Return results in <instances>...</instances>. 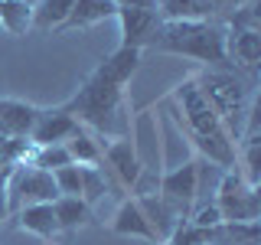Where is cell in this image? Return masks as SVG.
I'll return each instance as SVG.
<instances>
[{"label": "cell", "instance_id": "cell-1", "mask_svg": "<svg viewBox=\"0 0 261 245\" xmlns=\"http://www.w3.org/2000/svg\"><path fill=\"white\" fill-rule=\"evenodd\" d=\"M137 65H141V49L118 46L98 69L82 82V88L69 102L62 105L79 118L82 128L98 131L108 137H124L127 134V108H124V85L134 79Z\"/></svg>", "mask_w": 261, "mask_h": 245}, {"label": "cell", "instance_id": "cell-2", "mask_svg": "<svg viewBox=\"0 0 261 245\" xmlns=\"http://www.w3.org/2000/svg\"><path fill=\"white\" fill-rule=\"evenodd\" d=\"M173 102L179 108V118L186 125V134L196 144V151L202 154V160L212 163V167L232 170L235 167V141L225 131L222 118L216 114V108L206 102V95L199 92L196 79H183L173 88Z\"/></svg>", "mask_w": 261, "mask_h": 245}, {"label": "cell", "instance_id": "cell-3", "mask_svg": "<svg viewBox=\"0 0 261 245\" xmlns=\"http://www.w3.org/2000/svg\"><path fill=\"white\" fill-rule=\"evenodd\" d=\"M225 36H228V30L222 20H183V23L163 20L150 49L196 59V62H202V69H225L228 65Z\"/></svg>", "mask_w": 261, "mask_h": 245}, {"label": "cell", "instance_id": "cell-4", "mask_svg": "<svg viewBox=\"0 0 261 245\" xmlns=\"http://www.w3.org/2000/svg\"><path fill=\"white\" fill-rule=\"evenodd\" d=\"M199 92L206 95V102L216 108V114L222 118L225 131L232 134V141H239L245 118H248L251 105L258 102L255 92V72H242V69H202L199 76H193Z\"/></svg>", "mask_w": 261, "mask_h": 245}, {"label": "cell", "instance_id": "cell-5", "mask_svg": "<svg viewBox=\"0 0 261 245\" xmlns=\"http://www.w3.org/2000/svg\"><path fill=\"white\" fill-rule=\"evenodd\" d=\"M212 203H216L222 223H258V216H261L258 186H251L248 180L239 174V167L225 170V177H222V183H219Z\"/></svg>", "mask_w": 261, "mask_h": 245}, {"label": "cell", "instance_id": "cell-6", "mask_svg": "<svg viewBox=\"0 0 261 245\" xmlns=\"http://www.w3.org/2000/svg\"><path fill=\"white\" fill-rule=\"evenodd\" d=\"M7 196H10V212L23 209V206H36V203H56L59 190L49 170H39L33 163H20L10 170L7 180Z\"/></svg>", "mask_w": 261, "mask_h": 245}, {"label": "cell", "instance_id": "cell-7", "mask_svg": "<svg viewBox=\"0 0 261 245\" xmlns=\"http://www.w3.org/2000/svg\"><path fill=\"white\" fill-rule=\"evenodd\" d=\"M157 193L179 212V219L186 223V219H190V206L196 203V193H199V160L183 163V167L170 170L167 177H160Z\"/></svg>", "mask_w": 261, "mask_h": 245}, {"label": "cell", "instance_id": "cell-8", "mask_svg": "<svg viewBox=\"0 0 261 245\" xmlns=\"http://www.w3.org/2000/svg\"><path fill=\"white\" fill-rule=\"evenodd\" d=\"M118 27H121V46L127 49H150L153 36L163 27V16L157 10H141V7H118Z\"/></svg>", "mask_w": 261, "mask_h": 245}, {"label": "cell", "instance_id": "cell-9", "mask_svg": "<svg viewBox=\"0 0 261 245\" xmlns=\"http://www.w3.org/2000/svg\"><path fill=\"white\" fill-rule=\"evenodd\" d=\"M82 125L72 111H65L62 105L59 108H39V118H36V128H33L30 141L33 147H46V144H65L72 134H79Z\"/></svg>", "mask_w": 261, "mask_h": 245}, {"label": "cell", "instance_id": "cell-10", "mask_svg": "<svg viewBox=\"0 0 261 245\" xmlns=\"http://www.w3.org/2000/svg\"><path fill=\"white\" fill-rule=\"evenodd\" d=\"M101 157L108 160V174L118 177L121 186L134 190V183L144 174V163L137 157L134 141H130V137H118V141H111V144H101Z\"/></svg>", "mask_w": 261, "mask_h": 245}, {"label": "cell", "instance_id": "cell-11", "mask_svg": "<svg viewBox=\"0 0 261 245\" xmlns=\"http://www.w3.org/2000/svg\"><path fill=\"white\" fill-rule=\"evenodd\" d=\"M225 53H228V65L242 72H255L261 62V30L251 27H225Z\"/></svg>", "mask_w": 261, "mask_h": 245}, {"label": "cell", "instance_id": "cell-12", "mask_svg": "<svg viewBox=\"0 0 261 245\" xmlns=\"http://www.w3.org/2000/svg\"><path fill=\"white\" fill-rule=\"evenodd\" d=\"M39 118V105L20 98H0V134L7 137H30Z\"/></svg>", "mask_w": 261, "mask_h": 245}, {"label": "cell", "instance_id": "cell-13", "mask_svg": "<svg viewBox=\"0 0 261 245\" xmlns=\"http://www.w3.org/2000/svg\"><path fill=\"white\" fill-rule=\"evenodd\" d=\"M118 16V4L114 0H75L72 4V13L65 16V23L59 27V36L65 33H75V30H88L95 23L114 20Z\"/></svg>", "mask_w": 261, "mask_h": 245}, {"label": "cell", "instance_id": "cell-14", "mask_svg": "<svg viewBox=\"0 0 261 245\" xmlns=\"http://www.w3.org/2000/svg\"><path fill=\"white\" fill-rule=\"evenodd\" d=\"M16 216V226L23 229V232L36 235V239L43 242H53L62 235L59 223H56V212H53V203H36V206H23L13 212Z\"/></svg>", "mask_w": 261, "mask_h": 245}, {"label": "cell", "instance_id": "cell-15", "mask_svg": "<svg viewBox=\"0 0 261 245\" xmlns=\"http://www.w3.org/2000/svg\"><path fill=\"white\" fill-rule=\"evenodd\" d=\"M157 13L167 23L183 20H222L216 0H157Z\"/></svg>", "mask_w": 261, "mask_h": 245}, {"label": "cell", "instance_id": "cell-16", "mask_svg": "<svg viewBox=\"0 0 261 245\" xmlns=\"http://www.w3.org/2000/svg\"><path fill=\"white\" fill-rule=\"evenodd\" d=\"M111 229L118 235H137V239L157 242V239H153V229H150V223H147V216H144V209H141L137 200H124V203H121L118 212H114V219H111Z\"/></svg>", "mask_w": 261, "mask_h": 245}, {"label": "cell", "instance_id": "cell-17", "mask_svg": "<svg viewBox=\"0 0 261 245\" xmlns=\"http://www.w3.org/2000/svg\"><path fill=\"white\" fill-rule=\"evenodd\" d=\"M53 212H56V223H59L62 232H72V229H82L92 223V206L82 196H59L53 203Z\"/></svg>", "mask_w": 261, "mask_h": 245}, {"label": "cell", "instance_id": "cell-18", "mask_svg": "<svg viewBox=\"0 0 261 245\" xmlns=\"http://www.w3.org/2000/svg\"><path fill=\"white\" fill-rule=\"evenodd\" d=\"M75 0H33V30L43 33H59L65 16L72 13Z\"/></svg>", "mask_w": 261, "mask_h": 245}, {"label": "cell", "instance_id": "cell-19", "mask_svg": "<svg viewBox=\"0 0 261 245\" xmlns=\"http://www.w3.org/2000/svg\"><path fill=\"white\" fill-rule=\"evenodd\" d=\"M65 151H69V160L79 163V167H101V163H105V157H101V141H98L95 134H88L85 128L65 141Z\"/></svg>", "mask_w": 261, "mask_h": 245}, {"label": "cell", "instance_id": "cell-20", "mask_svg": "<svg viewBox=\"0 0 261 245\" xmlns=\"http://www.w3.org/2000/svg\"><path fill=\"white\" fill-rule=\"evenodd\" d=\"M0 27L10 36H27V30H33V4L30 0H4L0 4Z\"/></svg>", "mask_w": 261, "mask_h": 245}, {"label": "cell", "instance_id": "cell-21", "mask_svg": "<svg viewBox=\"0 0 261 245\" xmlns=\"http://www.w3.org/2000/svg\"><path fill=\"white\" fill-rule=\"evenodd\" d=\"M79 177H82V193L79 196L88 203V206H95L98 200H105V196H108L111 180H108L105 163H101V167H79Z\"/></svg>", "mask_w": 261, "mask_h": 245}, {"label": "cell", "instance_id": "cell-22", "mask_svg": "<svg viewBox=\"0 0 261 245\" xmlns=\"http://www.w3.org/2000/svg\"><path fill=\"white\" fill-rule=\"evenodd\" d=\"M30 163L33 167H39V170H59L65 167V163H72L69 160V151H65V144H46V147H33V154H30Z\"/></svg>", "mask_w": 261, "mask_h": 245}, {"label": "cell", "instance_id": "cell-23", "mask_svg": "<svg viewBox=\"0 0 261 245\" xmlns=\"http://www.w3.org/2000/svg\"><path fill=\"white\" fill-rule=\"evenodd\" d=\"M53 180H56V190H59V196H79L82 193L79 163H65V167L53 170Z\"/></svg>", "mask_w": 261, "mask_h": 245}, {"label": "cell", "instance_id": "cell-24", "mask_svg": "<svg viewBox=\"0 0 261 245\" xmlns=\"http://www.w3.org/2000/svg\"><path fill=\"white\" fill-rule=\"evenodd\" d=\"M186 223H193V226H199V229H216L219 223H222V216H219L216 203H206V206H199L190 219H186Z\"/></svg>", "mask_w": 261, "mask_h": 245}, {"label": "cell", "instance_id": "cell-25", "mask_svg": "<svg viewBox=\"0 0 261 245\" xmlns=\"http://www.w3.org/2000/svg\"><path fill=\"white\" fill-rule=\"evenodd\" d=\"M10 170L13 167H4V163H0V223L10 216V196H7V180H10Z\"/></svg>", "mask_w": 261, "mask_h": 245}, {"label": "cell", "instance_id": "cell-26", "mask_svg": "<svg viewBox=\"0 0 261 245\" xmlns=\"http://www.w3.org/2000/svg\"><path fill=\"white\" fill-rule=\"evenodd\" d=\"M118 7H141V10H157V0H114Z\"/></svg>", "mask_w": 261, "mask_h": 245}, {"label": "cell", "instance_id": "cell-27", "mask_svg": "<svg viewBox=\"0 0 261 245\" xmlns=\"http://www.w3.org/2000/svg\"><path fill=\"white\" fill-rule=\"evenodd\" d=\"M248 4H255V0H216L219 10H239V7H248Z\"/></svg>", "mask_w": 261, "mask_h": 245}, {"label": "cell", "instance_id": "cell-28", "mask_svg": "<svg viewBox=\"0 0 261 245\" xmlns=\"http://www.w3.org/2000/svg\"><path fill=\"white\" fill-rule=\"evenodd\" d=\"M0 4H4V0H0Z\"/></svg>", "mask_w": 261, "mask_h": 245}, {"label": "cell", "instance_id": "cell-29", "mask_svg": "<svg viewBox=\"0 0 261 245\" xmlns=\"http://www.w3.org/2000/svg\"><path fill=\"white\" fill-rule=\"evenodd\" d=\"M30 4H33V0H30Z\"/></svg>", "mask_w": 261, "mask_h": 245}]
</instances>
